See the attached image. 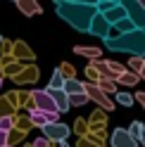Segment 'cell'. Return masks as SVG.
Returning a JSON list of instances; mask_svg holds the SVG:
<instances>
[{"instance_id": "cell-7", "label": "cell", "mask_w": 145, "mask_h": 147, "mask_svg": "<svg viewBox=\"0 0 145 147\" xmlns=\"http://www.w3.org/2000/svg\"><path fill=\"white\" fill-rule=\"evenodd\" d=\"M83 93L88 95V100H95L98 105H102V107H107V109H112V102L107 100L105 90H100L98 86H86V83H83Z\"/></svg>"}, {"instance_id": "cell-5", "label": "cell", "mask_w": 145, "mask_h": 147, "mask_svg": "<svg viewBox=\"0 0 145 147\" xmlns=\"http://www.w3.org/2000/svg\"><path fill=\"white\" fill-rule=\"evenodd\" d=\"M110 29H112V24L105 19V14H100V12H95L93 14V19H90V26H88V31L93 33V36H98V38H107L110 36Z\"/></svg>"}, {"instance_id": "cell-27", "label": "cell", "mask_w": 145, "mask_h": 147, "mask_svg": "<svg viewBox=\"0 0 145 147\" xmlns=\"http://www.w3.org/2000/svg\"><path fill=\"white\" fill-rule=\"evenodd\" d=\"M140 76H145V62H143V67H140Z\"/></svg>"}, {"instance_id": "cell-24", "label": "cell", "mask_w": 145, "mask_h": 147, "mask_svg": "<svg viewBox=\"0 0 145 147\" xmlns=\"http://www.w3.org/2000/svg\"><path fill=\"white\" fill-rule=\"evenodd\" d=\"M69 3H81V5H98V0H69Z\"/></svg>"}, {"instance_id": "cell-15", "label": "cell", "mask_w": 145, "mask_h": 147, "mask_svg": "<svg viewBox=\"0 0 145 147\" xmlns=\"http://www.w3.org/2000/svg\"><path fill=\"white\" fill-rule=\"evenodd\" d=\"M69 97V105H74V107H81V105H86V102H90L88 100V95L86 93H76V95H67Z\"/></svg>"}, {"instance_id": "cell-26", "label": "cell", "mask_w": 145, "mask_h": 147, "mask_svg": "<svg viewBox=\"0 0 145 147\" xmlns=\"http://www.w3.org/2000/svg\"><path fill=\"white\" fill-rule=\"evenodd\" d=\"M138 100H140V102L145 105V93H138Z\"/></svg>"}, {"instance_id": "cell-19", "label": "cell", "mask_w": 145, "mask_h": 147, "mask_svg": "<svg viewBox=\"0 0 145 147\" xmlns=\"http://www.w3.org/2000/svg\"><path fill=\"white\" fill-rule=\"evenodd\" d=\"M12 123H14V119H10V116L0 119V131H7V133H10V131H12Z\"/></svg>"}, {"instance_id": "cell-33", "label": "cell", "mask_w": 145, "mask_h": 147, "mask_svg": "<svg viewBox=\"0 0 145 147\" xmlns=\"http://www.w3.org/2000/svg\"><path fill=\"white\" fill-rule=\"evenodd\" d=\"M0 86H3V83H0Z\"/></svg>"}, {"instance_id": "cell-20", "label": "cell", "mask_w": 145, "mask_h": 147, "mask_svg": "<svg viewBox=\"0 0 145 147\" xmlns=\"http://www.w3.org/2000/svg\"><path fill=\"white\" fill-rule=\"evenodd\" d=\"M119 83L133 86V83H136V76H133V74H121V76H119Z\"/></svg>"}, {"instance_id": "cell-30", "label": "cell", "mask_w": 145, "mask_h": 147, "mask_svg": "<svg viewBox=\"0 0 145 147\" xmlns=\"http://www.w3.org/2000/svg\"><path fill=\"white\" fill-rule=\"evenodd\" d=\"M112 3H119V0H112Z\"/></svg>"}, {"instance_id": "cell-21", "label": "cell", "mask_w": 145, "mask_h": 147, "mask_svg": "<svg viewBox=\"0 0 145 147\" xmlns=\"http://www.w3.org/2000/svg\"><path fill=\"white\" fill-rule=\"evenodd\" d=\"M140 67H143V59L133 55V59H131V69H138V71H140Z\"/></svg>"}, {"instance_id": "cell-13", "label": "cell", "mask_w": 145, "mask_h": 147, "mask_svg": "<svg viewBox=\"0 0 145 147\" xmlns=\"http://www.w3.org/2000/svg\"><path fill=\"white\" fill-rule=\"evenodd\" d=\"M29 119H31V123L33 126H38V128H43L45 123H48V116H45V112H38V109H29Z\"/></svg>"}, {"instance_id": "cell-10", "label": "cell", "mask_w": 145, "mask_h": 147, "mask_svg": "<svg viewBox=\"0 0 145 147\" xmlns=\"http://www.w3.org/2000/svg\"><path fill=\"white\" fill-rule=\"evenodd\" d=\"M17 5H19V10H22L26 17H31V14H41V5H38V0H17Z\"/></svg>"}, {"instance_id": "cell-16", "label": "cell", "mask_w": 145, "mask_h": 147, "mask_svg": "<svg viewBox=\"0 0 145 147\" xmlns=\"http://www.w3.org/2000/svg\"><path fill=\"white\" fill-rule=\"evenodd\" d=\"M62 83H64V76H62V71L57 69L55 74H52V78H50V86H48V88H62Z\"/></svg>"}, {"instance_id": "cell-6", "label": "cell", "mask_w": 145, "mask_h": 147, "mask_svg": "<svg viewBox=\"0 0 145 147\" xmlns=\"http://www.w3.org/2000/svg\"><path fill=\"white\" fill-rule=\"evenodd\" d=\"M43 135L48 138V140H57V142H62V140H67V138H69V126L60 123V121H55V123H45V126H43Z\"/></svg>"}, {"instance_id": "cell-29", "label": "cell", "mask_w": 145, "mask_h": 147, "mask_svg": "<svg viewBox=\"0 0 145 147\" xmlns=\"http://www.w3.org/2000/svg\"><path fill=\"white\" fill-rule=\"evenodd\" d=\"M60 147H67V142H64V140H62V145H60Z\"/></svg>"}, {"instance_id": "cell-8", "label": "cell", "mask_w": 145, "mask_h": 147, "mask_svg": "<svg viewBox=\"0 0 145 147\" xmlns=\"http://www.w3.org/2000/svg\"><path fill=\"white\" fill-rule=\"evenodd\" d=\"M138 140H133L129 135V131H124V128H117L112 133V147H136Z\"/></svg>"}, {"instance_id": "cell-17", "label": "cell", "mask_w": 145, "mask_h": 147, "mask_svg": "<svg viewBox=\"0 0 145 147\" xmlns=\"http://www.w3.org/2000/svg\"><path fill=\"white\" fill-rule=\"evenodd\" d=\"M140 131H143V123H140V121H133V123H131V128H129V135L133 138V140H138Z\"/></svg>"}, {"instance_id": "cell-11", "label": "cell", "mask_w": 145, "mask_h": 147, "mask_svg": "<svg viewBox=\"0 0 145 147\" xmlns=\"http://www.w3.org/2000/svg\"><path fill=\"white\" fill-rule=\"evenodd\" d=\"M100 14H105V19L110 22V24H117L119 19H124V17H126V12H124V7H121L119 3H117L114 7H110V10H107V12H100Z\"/></svg>"}, {"instance_id": "cell-1", "label": "cell", "mask_w": 145, "mask_h": 147, "mask_svg": "<svg viewBox=\"0 0 145 147\" xmlns=\"http://www.w3.org/2000/svg\"><path fill=\"white\" fill-rule=\"evenodd\" d=\"M55 10L64 22H69V26H74L76 31H88L90 19L98 12L95 5H81V3H69V0H55Z\"/></svg>"}, {"instance_id": "cell-3", "label": "cell", "mask_w": 145, "mask_h": 147, "mask_svg": "<svg viewBox=\"0 0 145 147\" xmlns=\"http://www.w3.org/2000/svg\"><path fill=\"white\" fill-rule=\"evenodd\" d=\"M119 5L124 7V12L126 17L133 22L136 29H145V10L140 7L138 0H119Z\"/></svg>"}, {"instance_id": "cell-4", "label": "cell", "mask_w": 145, "mask_h": 147, "mask_svg": "<svg viewBox=\"0 0 145 147\" xmlns=\"http://www.w3.org/2000/svg\"><path fill=\"white\" fill-rule=\"evenodd\" d=\"M31 100H33V105L38 112H45V114H52V112H57V105H55V100L50 97L48 90H33L31 93ZM60 114V112H57Z\"/></svg>"}, {"instance_id": "cell-2", "label": "cell", "mask_w": 145, "mask_h": 147, "mask_svg": "<svg viewBox=\"0 0 145 147\" xmlns=\"http://www.w3.org/2000/svg\"><path fill=\"white\" fill-rule=\"evenodd\" d=\"M105 45L110 50H117V52H131L136 57H143L145 55V29H133V31L114 36V38L107 36Z\"/></svg>"}, {"instance_id": "cell-25", "label": "cell", "mask_w": 145, "mask_h": 147, "mask_svg": "<svg viewBox=\"0 0 145 147\" xmlns=\"http://www.w3.org/2000/svg\"><path fill=\"white\" fill-rule=\"evenodd\" d=\"M138 142L145 147V128H143V131H140V135H138Z\"/></svg>"}, {"instance_id": "cell-14", "label": "cell", "mask_w": 145, "mask_h": 147, "mask_svg": "<svg viewBox=\"0 0 145 147\" xmlns=\"http://www.w3.org/2000/svg\"><path fill=\"white\" fill-rule=\"evenodd\" d=\"M112 26H117V29H119V33H126V31H133L136 26H133V22L129 19V17H124V19H119L117 24H112Z\"/></svg>"}, {"instance_id": "cell-31", "label": "cell", "mask_w": 145, "mask_h": 147, "mask_svg": "<svg viewBox=\"0 0 145 147\" xmlns=\"http://www.w3.org/2000/svg\"><path fill=\"white\" fill-rule=\"evenodd\" d=\"M0 43H3V36H0Z\"/></svg>"}, {"instance_id": "cell-28", "label": "cell", "mask_w": 145, "mask_h": 147, "mask_svg": "<svg viewBox=\"0 0 145 147\" xmlns=\"http://www.w3.org/2000/svg\"><path fill=\"white\" fill-rule=\"evenodd\" d=\"M138 3H140V7H143V10H145V0H138Z\"/></svg>"}, {"instance_id": "cell-22", "label": "cell", "mask_w": 145, "mask_h": 147, "mask_svg": "<svg viewBox=\"0 0 145 147\" xmlns=\"http://www.w3.org/2000/svg\"><path fill=\"white\" fill-rule=\"evenodd\" d=\"M33 147H48V138H38V140L33 142Z\"/></svg>"}, {"instance_id": "cell-12", "label": "cell", "mask_w": 145, "mask_h": 147, "mask_svg": "<svg viewBox=\"0 0 145 147\" xmlns=\"http://www.w3.org/2000/svg\"><path fill=\"white\" fill-rule=\"evenodd\" d=\"M62 90H64L67 95H76V93H83V83L76 78H67L64 83H62Z\"/></svg>"}, {"instance_id": "cell-32", "label": "cell", "mask_w": 145, "mask_h": 147, "mask_svg": "<svg viewBox=\"0 0 145 147\" xmlns=\"http://www.w3.org/2000/svg\"><path fill=\"white\" fill-rule=\"evenodd\" d=\"M5 147H10V145H5Z\"/></svg>"}, {"instance_id": "cell-23", "label": "cell", "mask_w": 145, "mask_h": 147, "mask_svg": "<svg viewBox=\"0 0 145 147\" xmlns=\"http://www.w3.org/2000/svg\"><path fill=\"white\" fill-rule=\"evenodd\" d=\"M7 138H10V135H7V131H0V147L7 145Z\"/></svg>"}, {"instance_id": "cell-9", "label": "cell", "mask_w": 145, "mask_h": 147, "mask_svg": "<svg viewBox=\"0 0 145 147\" xmlns=\"http://www.w3.org/2000/svg\"><path fill=\"white\" fill-rule=\"evenodd\" d=\"M48 93H50L52 100H55L60 114H62V112H69V97H67L64 90H62V88H48Z\"/></svg>"}, {"instance_id": "cell-18", "label": "cell", "mask_w": 145, "mask_h": 147, "mask_svg": "<svg viewBox=\"0 0 145 147\" xmlns=\"http://www.w3.org/2000/svg\"><path fill=\"white\" fill-rule=\"evenodd\" d=\"M117 102L124 105V107H131V105H133V97H131L129 93H119V95H117Z\"/></svg>"}]
</instances>
